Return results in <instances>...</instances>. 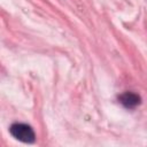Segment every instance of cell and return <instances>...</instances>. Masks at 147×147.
<instances>
[{
    "label": "cell",
    "mask_w": 147,
    "mask_h": 147,
    "mask_svg": "<svg viewBox=\"0 0 147 147\" xmlns=\"http://www.w3.org/2000/svg\"><path fill=\"white\" fill-rule=\"evenodd\" d=\"M118 100L119 102L125 107V108H129V109H132V108H136L138 105H140L141 102V99L138 94L133 93V92H125L123 94H121L118 96Z\"/></svg>",
    "instance_id": "cell-2"
},
{
    "label": "cell",
    "mask_w": 147,
    "mask_h": 147,
    "mask_svg": "<svg viewBox=\"0 0 147 147\" xmlns=\"http://www.w3.org/2000/svg\"><path fill=\"white\" fill-rule=\"evenodd\" d=\"M9 132L15 139L22 142H25V144H32L36 140V134H34L33 129L26 124L14 123L10 125Z\"/></svg>",
    "instance_id": "cell-1"
}]
</instances>
